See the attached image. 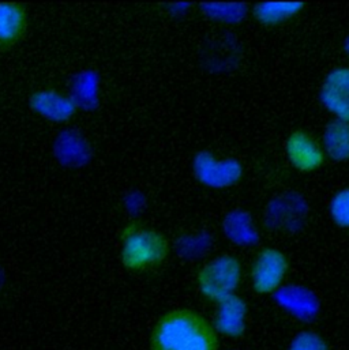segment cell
<instances>
[{"instance_id":"1","label":"cell","mask_w":349,"mask_h":350,"mask_svg":"<svg viewBox=\"0 0 349 350\" xmlns=\"http://www.w3.org/2000/svg\"><path fill=\"white\" fill-rule=\"evenodd\" d=\"M151 350H218L220 337L211 321L190 308L163 314L152 327Z\"/></svg>"},{"instance_id":"2","label":"cell","mask_w":349,"mask_h":350,"mask_svg":"<svg viewBox=\"0 0 349 350\" xmlns=\"http://www.w3.org/2000/svg\"><path fill=\"white\" fill-rule=\"evenodd\" d=\"M170 254V240L161 230L135 221L122 229L119 256L127 271H153L167 262Z\"/></svg>"},{"instance_id":"3","label":"cell","mask_w":349,"mask_h":350,"mask_svg":"<svg viewBox=\"0 0 349 350\" xmlns=\"http://www.w3.org/2000/svg\"><path fill=\"white\" fill-rule=\"evenodd\" d=\"M243 262L233 254H220L206 260L196 271L195 284L199 295L209 303L217 304L233 295L244 281Z\"/></svg>"},{"instance_id":"4","label":"cell","mask_w":349,"mask_h":350,"mask_svg":"<svg viewBox=\"0 0 349 350\" xmlns=\"http://www.w3.org/2000/svg\"><path fill=\"white\" fill-rule=\"evenodd\" d=\"M291 273V259L277 247L259 248L248 269V281L258 296H273L285 286Z\"/></svg>"},{"instance_id":"5","label":"cell","mask_w":349,"mask_h":350,"mask_svg":"<svg viewBox=\"0 0 349 350\" xmlns=\"http://www.w3.org/2000/svg\"><path fill=\"white\" fill-rule=\"evenodd\" d=\"M284 150L288 163L299 174L320 171L328 159L321 139L303 129L294 130L287 137Z\"/></svg>"},{"instance_id":"6","label":"cell","mask_w":349,"mask_h":350,"mask_svg":"<svg viewBox=\"0 0 349 350\" xmlns=\"http://www.w3.org/2000/svg\"><path fill=\"white\" fill-rule=\"evenodd\" d=\"M211 325L218 337L240 340L248 327V304L240 295H233L216 304Z\"/></svg>"},{"instance_id":"7","label":"cell","mask_w":349,"mask_h":350,"mask_svg":"<svg viewBox=\"0 0 349 350\" xmlns=\"http://www.w3.org/2000/svg\"><path fill=\"white\" fill-rule=\"evenodd\" d=\"M320 100L333 119L349 122V66L335 67L325 75Z\"/></svg>"},{"instance_id":"8","label":"cell","mask_w":349,"mask_h":350,"mask_svg":"<svg viewBox=\"0 0 349 350\" xmlns=\"http://www.w3.org/2000/svg\"><path fill=\"white\" fill-rule=\"evenodd\" d=\"M29 27V14L25 4L0 1V51L7 52L16 46Z\"/></svg>"},{"instance_id":"9","label":"cell","mask_w":349,"mask_h":350,"mask_svg":"<svg viewBox=\"0 0 349 350\" xmlns=\"http://www.w3.org/2000/svg\"><path fill=\"white\" fill-rule=\"evenodd\" d=\"M274 296L283 311L298 321L309 323L320 314L318 297L305 286L285 285Z\"/></svg>"},{"instance_id":"10","label":"cell","mask_w":349,"mask_h":350,"mask_svg":"<svg viewBox=\"0 0 349 350\" xmlns=\"http://www.w3.org/2000/svg\"><path fill=\"white\" fill-rule=\"evenodd\" d=\"M196 171L199 178L211 187H231L236 184L242 176L243 168L235 160H217L210 154L199 157Z\"/></svg>"},{"instance_id":"11","label":"cell","mask_w":349,"mask_h":350,"mask_svg":"<svg viewBox=\"0 0 349 350\" xmlns=\"http://www.w3.org/2000/svg\"><path fill=\"white\" fill-rule=\"evenodd\" d=\"M305 8V1H259L251 12L259 26L274 29L298 18Z\"/></svg>"},{"instance_id":"12","label":"cell","mask_w":349,"mask_h":350,"mask_svg":"<svg viewBox=\"0 0 349 350\" xmlns=\"http://www.w3.org/2000/svg\"><path fill=\"white\" fill-rule=\"evenodd\" d=\"M326 157L335 163L349 161V122L332 119L321 138Z\"/></svg>"},{"instance_id":"13","label":"cell","mask_w":349,"mask_h":350,"mask_svg":"<svg viewBox=\"0 0 349 350\" xmlns=\"http://www.w3.org/2000/svg\"><path fill=\"white\" fill-rule=\"evenodd\" d=\"M37 111L40 113H44L48 118L52 119H66L74 115V105L73 103L59 94L55 93H44L40 92L34 96L33 101H31Z\"/></svg>"},{"instance_id":"14","label":"cell","mask_w":349,"mask_h":350,"mask_svg":"<svg viewBox=\"0 0 349 350\" xmlns=\"http://www.w3.org/2000/svg\"><path fill=\"white\" fill-rule=\"evenodd\" d=\"M329 213L333 224L349 232V187L339 189L331 199Z\"/></svg>"},{"instance_id":"15","label":"cell","mask_w":349,"mask_h":350,"mask_svg":"<svg viewBox=\"0 0 349 350\" xmlns=\"http://www.w3.org/2000/svg\"><path fill=\"white\" fill-rule=\"evenodd\" d=\"M288 350H331V344L320 332L306 329L292 337Z\"/></svg>"},{"instance_id":"16","label":"cell","mask_w":349,"mask_h":350,"mask_svg":"<svg viewBox=\"0 0 349 350\" xmlns=\"http://www.w3.org/2000/svg\"><path fill=\"white\" fill-rule=\"evenodd\" d=\"M344 48H346V52H347V55L349 56V37L347 38V41H346V46Z\"/></svg>"}]
</instances>
